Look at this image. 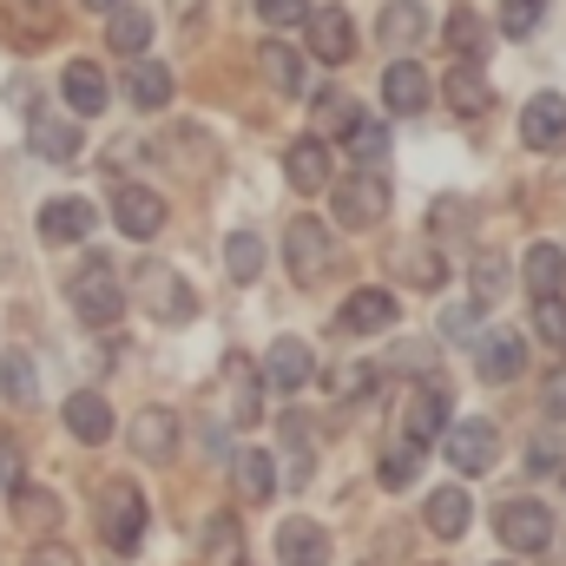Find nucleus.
Returning a JSON list of instances; mask_svg holds the SVG:
<instances>
[{"label": "nucleus", "instance_id": "nucleus-35", "mask_svg": "<svg viewBox=\"0 0 566 566\" xmlns=\"http://www.w3.org/2000/svg\"><path fill=\"white\" fill-rule=\"evenodd\" d=\"M343 139H349V151H356V158H363V165H376V158H382V151H389V126H382V119H363V113H356V119H349V133H343Z\"/></svg>", "mask_w": 566, "mask_h": 566}, {"label": "nucleus", "instance_id": "nucleus-10", "mask_svg": "<svg viewBox=\"0 0 566 566\" xmlns=\"http://www.w3.org/2000/svg\"><path fill=\"white\" fill-rule=\"evenodd\" d=\"M521 139L534 145V151H560L566 145V99L560 93L527 99V113H521Z\"/></svg>", "mask_w": 566, "mask_h": 566}, {"label": "nucleus", "instance_id": "nucleus-15", "mask_svg": "<svg viewBox=\"0 0 566 566\" xmlns=\"http://www.w3.org/2000/svg\"><path fill=\"white\" fill-rule=\"evenodd\" d=\"M441 99H448L461 119H488V113H494V86H488L474 66H454V73H441Z\"/></svg>", "mask_w": 566, "mask_h": 566}, {"label": "nucleus", "instance_id": "nucleus-45", "mask_svg": "<svg viewBox=\"0 0 566 566\" xmlns=\"http://www.w3.org/2000/svg\"><path fill=\"white\" fill-rule=\"evenodd\" d=\"M27 566H80V554H73V547H60V541H46V547H33V554H27Z\"/></svg>", "mask_w": 566, "mask_h": 566}, {"label": "nucleus", "instance_id": "nucleus-41", "mask_svg": "<svg viewBox=\"0 0 566 566\" xmlns=\"http://www.w3.org/2000/svg\"><path fill=\"white\" fill-rule=\"evenodd\" d=\"M349 119H356L349 93H316V126H336V133H349Z\"/></svg>", "mask_w": 566, "mask_h": 566}, {"label": "nucleus", "instance_id": "nucleus-11", "mask_svg": "<svg viewBox=\"0 0 566 566\" xmlns=\"http://www.w3.org/2000/svg\"><path fill=\"white\" fill-rule=\"evenodd\" d=\"M126 441H133L139 461H171V448H178V416H171V409H139L133 428H126Z\"/></svg>", "mask_w": 566, "mask_h": 566}, {"label": "nucleus", "instance_id": "nucleus-26", "mask_svg": "<svg viewBox=\"0 0 566 566\" xmlns=\"http://www.w3.org/2000/svg\"><path fill=\"white\" fill-rule=\"evenodd\" d=\"M224 389H231V422L251 428V422H258V376H251V363H244V356H231V363H224Z\"/></svg>", "mask_w": 566, "mask_h": 566}, {"label": "nucleus", "instance_id": "nucleus-17", "mask_svg": "<svg viewBox=\"0 0 566 566\" xmlns=\"http://www.w3.org/2000/svg\"><path fill=\"white\" fill-rule=\"evenodd\" d=\"M264 382L290 396V389H303L310 382V349H303V336H277L271 343V356H264Z\"/></svg>", "mask_w": 566, "mask_h": 566}, {"label": "nucleus", "instance_id": "nucleus-18", "mask_svg": "<svg viewBox=\"0 0 566 566\" xmlns=\"http://www.w3.org/2000/svg\"><path fill=\"white\" fill-rule=\"evenodd\" d=\"M428 73L416 66V60H396L389 73H382V99H389V113H422L428 106Z\"/></svg>", "mask_w": 566, "mask_h": 566}, {"label": "nucleus", "instance_id": "nucleus-50", "mask_svg": "<svg viewBox=\"0 0 566 566\" xmlns=\"http://www.w3.org/2000/svg\"><path fill=\"white\" fill-rule=\"evenodd\" d=\"M86 7H113V0H86Z\"/></svg>", "mask_w": 566, "mask_h": 566}, {"label": "nucleus", "instance_id": "nucleus-33", "mask_svg": "<svg viewBox=\"0 0 566 566\" xmlns=\"http://www.w3.org/2000/svg\"><path fill=\"white\" fill-rule=\"evenodd\" d=\"M106 40H113V53H145V40H151V20H145L139 7H113V20H106Z\"/></svg>", "mask_w": 566, "mask_h": 566}, {"label": "nucleus", "instance_id": "nucleus-29", "mask_svg": "<svg viewBox=\"0 0 566 566\" xmlns=\"http://www.w3.org/2000/svg\"><path fill=\"white\" fill-rule=\"evenodd\" d=\"M238 494H244V501H271V494H277V468H271L264 448H244V454H238Z\"/></svg>", "mask_w": 566, "mask_h": 566}, {"label": "nucleus", "instance_id": "nucleus-3", "mask_svg": "<svg viewBox=\"0 0 566 566\" xmlns=\"http://www.w3.org/2000/svg\"><path fill=\"white\" fill-rule=\"evenodd\" d=\"M382 218H389V178H376V171L336 178V224L343 231H376Z\"/></svg>", "mask_w": 566, "mask_h": 566}, {"label": "nucleus", "instance_id": "nucleus-20", "mask_svg": "<svg viewBox=\"0 0 566 566\" xmlns=\"http://www.w3.org/2000/svg\"><path fill=\"white\" fill-rule=\"evenodd\" d=\"M283 178H290V191H323L329 185V151L316 139H296L283 151Z\"/></svg>", "mask_w": 566, "mask_h": 566}, {"label": "nucleus", "instance_id": "nucleus-4", "mask_svg": "<svg viewBox=\"0 0 566 566\" xmlns=\"http://www.w3.org/2000/svg\"><path fill=\"white\" fill-rule=\"evenodd\" d=\"M133 296H139L158 323H185V316H198V290L178 277L171 264H145L139 277H133Z\"/></svg>", "mask_w": 566, "mask_h": 566}, {"label": "nucleus", "instance_id": "nucleus-7", "mask_svg": "<svg viewBox=\"0 0 566 566\" xmlns=\"http://www.w3.org/2000/svg\"><path fill=\"white\" fill-rule=\"evenodd\" d=\"M113 224L126 231V238H158L165 231V198L158 191H145V185H119L113 191Z\"/></svg>", "mask_w": 566, "mask_h": 566}, {"label": "nucleus", "instance_id": "nucleus-44", "mask_svg": "<svg viewBox=\"0 0 566 566\" xmlns=\"http://www.w3.org/2000/svg\"><path fill=\"white\" fill-rule=\"evenodd\" d=\"M13 474H20V441L0 434V494H13Z\"/></svg>", "mask_w": 566, "mask_h": 566}, {"label": "nucleus", "instance_id": "nucleus-34", "mask_svg": "<svg viewBox=\"0 0 566 566\" xmlns=\"http://www.w3.org/2000/svg\"><path fill=\"white\" fill-rule=\"evenodd\" d=\"M422 454H428V441H416V434H409L402 448H389V454H382V488H409V481L422 474Z\"/></svg>", "mask_w": 566, "mask_h": 566}, {"label": "nucleus", "instance_id": "nucleus-8", "mask_svg": "<svg viewBox=\"0 0 566 566\" xmlns=\"http://www.w3.org/2000/svg\"><path fill=\"white\" fill-rule=\"evenodd\" d=\"M303 27H310V53H316V60L343 66V60L356 53V27H349L343 7H316V13H303Z\"/></svg>", "mask_w": 566, "mask_h": 566}, {"label": "nucleus", "instance_id": "nucleus-12", "mask_svg": "<svg viewBox=\"0 0 566 566\" xmlns=\"http://www.w3.org/2000/svg\"><path fill=\"white\" fill-rule=\"evenodd\" d=\"M40 238H46V244H80V238H93V205H86V198H53V205H40Z\"/></svg>", "mask_w": 566, "mask_h": 566}, {"label": "nucleus", "instance_id": "nucleus-39", "mask_svg": "<svg viewBox=\"0 0 566 566\" xmlns=\"http://www.w3.org/2000/svg\"><path fill=\"white\" fill-rule=\"evenodd\" d=\"M13 521H27V527H53V521H60V501H53L46 488H27V494L13 501Z\"/></svg>", "mask_w": 566, "mask_h": 566}, {"label": "nucleus", "instance_id": "nucleus-13", "mask_svg": "<svg viewBox=\"0 0 566 566\" xmlns=\"http://www.w3.org/2000/svg\"><path fill=\"white\" fill-rule=\"evenodd\" d=\"M448 461L461 474H488L494 468V422H454L448 428Z\"/></svg>", "mask_w": 566, "mask_h": 566}, {"label": "nucleus", "instance_id": "nucleus-19", "mask_svg": "<svg viewBox=\"0 0 566 566\" xmlns=\"http://www.w3.org/2000/svg\"><path fill=\"white\" fill-rule=\"evenodd\" d=\"M448 416H454L448 382H422V389L409 396V434H416V441H434V434L448 428Z\"/></svg>", "mask_w": 566, "mask_h": 566}, {"label": "nucleus", "instance_id": "nucleus-51", "mask_svg": "<svg viewBox=\"0 0 566 566\" xmlns=\"http://www.w3.org/2000/svg\"><path fill=\"white\" fill-rule=\"evenodd\" d=\"M560 481H566V461H560Z\"/></svg>", "mask_w": 566, "mask_h": 566}, {"label": "nucleus", "instance_id": "nucleus-6", "mask_svg": "<svg viewBox=\"0 0 566 566\" xmlns=\"http://www.w3.org/2000/svg\"><path fill=\"white\" fill-rule=\"evenodd\" d=\"M494 527H501V541L521 547V554H547V541H554V521H547L541 501H507V507L494 514Z\"/></svg>", "mask_w": 566, "mask_h": 566}, {"label": "nucleus", "instance_id": "nucleus-49", "mask_svg": "<svg viewBox=\"0 0 566 566\" xmlns=\"http://www.w3.org/2000/svg\"><path fill=\"white\" fill-rule=\"evenodd\" d=\"M171 7H178V13H185V20H191V13H198V0H171Z\"/></svg>", "mask_w": 566, "mask_h": 566}, {"label": "nucleus", "instance_id": "nucleus-36", "mask_svg": "<svg viewBox=\"0 0 566 566\" xmlns=\"http://www.w3.org/2000/svg\"><path fill=\"white\" fill-rule=\"evenodd\" d=\"M541 20H547V0H501V33L507 40H527Z\"/></svg>", "mask_w": 566, "mask_h": 566}, {"label": "nucleus", "instance_id": "nucleus-16", "mask_svg": "<svg viewBox=\"0 0 566 566\" xmlns=\"http://www.w3.org/2000/svg\"><path fill=\"white\" fill-rule=\"evenodd\" d=\"M521 363H527V349H521V336H514V329H488V336H481V349H474V369H481L488 382H514V376H521Z\"/></svg>", "mask_w": 566, "mask_h": 566}, {"label": "nucleus", "instance_id": "nucleus-38", "mask_svg": "<svg viewBox=\"0 0 566 566\" xmlns=\"http://www.w3.org/2000/svg\"><path fill=\"white\" fill-rule=\"evenodd\" d=\"M33 382H40V376H33V363L13 349V356L0 363V396H7V402H33Z\"/></svg>", "mask_w": 566, "mask_h": 566}, {"label": "nucleus", "instance_id": "nucleus-9", "mask_svg": "<svg viewBox=\"0 0 566 566\" xmlns=\"http://www.w3.org/2000/svg\"><path fill=\"white\" fill-rule=\"evenodd\" d=\"M396 323V296L389 290H356L343 310H336V336H376V329H389Z\"/></svg>", "mask_w": 566, "mask_h": 566}, {"label": "nucleus", "instance_id": "nucleus-25", "mask_svg": "<svg viewBox=\"0 0 566 566\" xmlns=\"http://www.w3.org/2000/svg\"><path fill=\"white\" fill-rule=\"evenodd\" d=\"M126 86H133V106H145V113H158V106L171 99V73H165L158 60H133V66H126Z\"/></svg>", "mask_w": 566, "mask_h": 566}, {"label": "nucleus", "instance_id": "nucleus-23", "mask_svg": "<svg viewBox=\"0 0 566 566\" xmlns=\"http://www.w3.org/2000/svg\"><path fill=\"white\" fill-rule=\"evenodd\" d=\"M521 271H527V290H534V296H560L566 290V251L560 244H534V251L521 258Z\"/></svg>", "mask_w": 566, "mask_h": 566}, {"label": "nucleus", "instance_id": "nucleus-31", "mask_svg": "<svg viewBox=\"0 0 566 566\" xmlns=\"http://www.w3.org/2000/svg\"><path fill=\"white\" fill-rule=\"evenodd\" d=\"M376 33H382V46H416L428 33V20H422L416 0H396V7H382V27H376Z\"/></svg>", "mask_w": 566, "mask_h": 566}, {"label": "nucleus", "instance_id": "nucleus-22", "mask_svg": "<svg viewBox=\"0 0 566 566\" xmlns=\"http://www.w3.org/2000/svg\"><path fill=\"white\" fill-rule=\"evenodd\" d=\"M66 434H73V441H86V448H93V441H106V434H113V409H106V396L80 389V396L66 402Z\"/></svg>", "mask_w": 566, "mask_h": 566}, {"label": "nucleus", "instance_id": "nucleus-14", "mask_svg": "<svg viewBox=\"0 0 566 566\" xmlns=\"http://www.w3.org/2000/svg\"><path fill=\"white\" fill-rule=\"evenodd\" d=\"M277 566H329V534L316 521H283L277 527Z\"/></svg>", "mask_w": 566, "mask_h": 566}, {"label": "nucleus", "instance_id": "nucleus-46", "mask_svg": "<svg viewBox=\"0 0 566 566\" xmlns=\"http://www.w3.org/2000/svg\"><path fill=\"white\" fill-rule=\"evenodd\" d=\"M474 290H481V296L501 290V258H474Z\"/></svg>", "mask_w": 566, "mask_h": 566}, {"label": "nucleus", "instance_id": "nucleus-47", "mask_svg": "<svg viewBox=\"0 0 566 566\" xmlns=\"http://www.w3.org/2000/svg\"><path fill=\"white\" fill-rule=\"evenodd\" d=\"M7 106H13V113H33V80H13V86H7Z\"/></svg>", "mask_w": 566, "mask_h": 566}, {"label": "nucleus", "instance_id": "nucleus-2", "mask_svg": "<svg viewBox=\"0 0 566 566\" xmlns=\"http://www.w3.org/2000/svg\"><path fill=\"white\" fill-rule=\"evenodd\" d=\"M73 310H80L86 323H113V316L126 310V283L113 271V258H86V264L73 271Z\"/></svg>", "mask_w": 566, "mask_h": 566}, {"label": "nucleus", "instance_id": "nucleus-42", "mask_svg": "<svg viewBox=\"0 0 566 566\" xmlns=\"http://www.w3.org/2000/svg\"><path fill=\"white\" fill-rule=\"evenodd\" d=\"M303 13H310V0H258V20H271V27H303Z\"/></svg>", "mask_w": 566, "mask_h": 566}, {"label": "nucleus", "instance_id": "nucleus-27", "mask_svg": "<svg viewBox=\"0 0 566 566\" xmlns=\"http://www.w3.org/2000/svg\"><path fill=\"white\" fill-rule=\"evenodd\" d=\"M422 521H428V534H441V541H454V534L468 527V494H461V488H441V494H428Z\"/></svg>", "mask_w": 566, "mask_h": 566}, {"label": "nucleus", "instance_id": "nucleus-40", "mask_svg": "<svg viewBox=\"0 0 566 566\" xmlns=\"http://www.w3.org/2000/svg\"><path fill=\"white\" fill-rule=\"evenodd\" d=\"M369 382H376V369H369V363H349V369H329V389H336L343 402H363V396H369Z\"/></svg>", "mask_w": 566, "mask_h": 566}, {"label": "nucleus", "instance_id": "nucleus-5", "mask_svg": "<svg viewBox=\"0 0 566 566\" xmlns=\"http://www.w3.org/2000/svg\"><path fill=\"white\" fill-rule=\"evenodd\" d=\"M283 258H290V277L296 283H316L323 264H329V231L316 218H290L283 224Z\"/></svg>", "mask_w": 566, "mask_h": 566}, {"label": "nucleus", "instance_id": "nucleus-28", "mask_svg": "<svg viewBox=\"0 0 566 566\" xmlns=\"http://www.w3.org/2000/svg\"><path fill=\"white\" fill-rule=\"evenodd\" d=\"M258 73H264L277 93H303V60H296L283 40H264V46H258Z\"/></svg>", "mask_w": 566, "mask_h": 566}, {"label": "nucleus", "instance_id": "nucleus-48", "mask_svg": "<svg viewBox=\"0 0 566 566\" xmlns=\"http://www.w3.org/2000/svg\"><path fill=\"white\" fill-rule=\"evenodd\" d=\"M547 416H566V376L547 382Z\"/></svg>", "mask_w": 566, "mask_h": 566}, {"label": "nucleus", "instance_id": "nucleus-1", "mask_svg": "<svg viewBox=\"0 0 566 566\" xmlns=\"http://www.w3.org/2000/svg\"><path fill=\"white\" fill-rule=\"evenodd\" d=\"M99 541L119 554V560H133L145 541V494L133 481H106L99 488Z\"/></svg>", "mask_w": 566, "mask_h": 566}, {"label": "nucleus", "instance_id": "nucleus-24", "mask_svg": "<svg viewBox=\"0 0 566 566\" xmlns=\"http://www.w3.org/2000/svg\"><path fill=\"white\" fill-rule=\"evenodd\" d=\"M441 40L461 53V60H474V53H488V40H494V27L474 13V7H454L448 20H441Z\"/></svg>", "mask_w": 566, "mask_h": 566}, {"label": "nucleus", "instance_id": "nucleus-37", "mask_svg": "<svg viewBox=\"0 0 566 566\" xmlns=\"http://www.w3.org/2000/svg\"><path fill=\"white\" fill-rule=\"evenodd\" d=\"M534 336H541L554 356H566V303L560 296H541V310H534Z\"/></svg>", "mask_w": 566, "mask_h": 566}, {"label": "nucleus", "instance_id": "nucleus-30", "mask_svg": "<svg viewBox=\"0 0 566 566\" xmlns=\"http://www.w3.org/2000/svg\"><path fill=\"white\" fill-rule=\"evenodd\" d=\"M33 151L53 158V165L80 158V126H73V119H33Z\"/></svg>", "mask_w": 566, "mask_h": 566}, {"label": "nucleus", "instance_id": "nucleus-32", "mask_svg": "<svg viewBox=\"0 0 566 566\" xmlns=\"http://www.w3.org/2000/svg\"><path fill=\"white\" fill-rule=\"evenodd\" d=\"M224 271H231V283H251L258 271H264V238H258V231H231V244H224Z\"/></svg>", "mask_w": 566, "mask_h": 566}, {"label": "nucleus", "instance_id": "nucleus-43", "mask_svg": "<svg viewBox=\"0 0 566 566\" xmlns=\"http://www.w3.org/2000/svg\"><path fill=\"white\" fill-rule=\"evenodd\" d=\"M205 541H211V560H218V566L238 560V527H231V521H211V534H205Z\"/></svg>", "mask_w": 566, "mask_h": 566}, {"label": "nucleus", "instance_id": "nucleus-21", "mask_svg": "<svg viewBox=\"0 0 566 566\" xmlns=\"http://www.w3.org/2000/svg\"><path fill=\"white\" fill-rule=\"evenodd\" d=\"M60 86H66V106H73L80 119H93V113H106V73H99L93 60H73Z\"/></svg>", "mask_w": 566, "mask_h": 566}]
</instances>
